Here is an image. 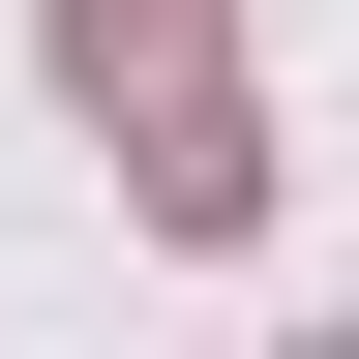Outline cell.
Wrapping results in <instances>:
<instances>
[{
	"instance_id": "7a4b0ae2",
	"label": "cell",
	"mask_w": 359,
	"mask_h": 359,
	"mask_svg": "<svg viewBox=\"0 0 359 359\" xmlns=\"http://www.w3.org/2000/svg\"><path fill=\"white\" fill-rule=\"evenodd\" d=\"M240 210H269V150L210 120V90H180V120H150V240H240Z\"/></svg>"
},
{
	"instance_id": "6da1fadb",
	"label": "cell",
	"mask_w": 359,
	"mask_h": 359,
	"mask_svg": "<svg viewBox=\"0 0 359 359\" xmlns=\"http://www.w3.org/2000/svg\"><path fill=\"white\" fill-rule=\"evenodd\" d=\"M30 30H60V90H90V120H120V90L180 120V60H210V0H30Z\"/></svg>"
},
{
	"instance_id": "3957f363",
	"label": "cell",
	"mask_w": 359,
	"mask_h": 359,
	"mask_svg": "<svg viewBox=\"0 0 359 359\" xmlns=\"http://www.w3.org/2000/svg\"><path fill=\"white\" fill-rule=\"evenodd\" d=\"M299 359H359V330H299Z\"/></svg>"
}]
</instances>
